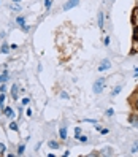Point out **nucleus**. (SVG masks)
Listing matches in <instances>:
<instances>
[{
    "mask_svg": "<svg viewBox=\"0 0 138 157\" xmlns=\"http://www.w3.org/2000/svg\"><path fill=\"white\" fill-rule=\"evenodd\" d=\"M130 152H132V154H137V152H138V140H137V141L132 145V148H130Z\"/></svg>",
    "mask_w": 138,
    "mask_h": 157,
    "instance_id": "6",
    "label": "nucleus"
},
{
    "mask_svg": "<svg viewBox=\"0 0 138 157\" xmlns=\"http://www.w3.org/2000/svg\"><path fill=\"white\" fill-rule=\"evenodd\" d=\"M103 86H105V80H97L94 83V92L95 94H100L103 91Z\"/></svg>",
    "mask_w": 138,
    "mask_h": 157,
    "instance_id": "1",
    "label": "nucleus"
},
{
    "mask_svg": "<svg viewBox=\"0 0 138 157\" xmlns=\"http://www.w3.org/2000/svg\"><path fill=\"white\" fill-rule=\"evenodd\" d=\"M121 89H122V87H121V86H118V87H116V89H114V91L111 92V94H113V95H118V94H119V92H121Z\"/></svg>",
    "mask_w": 138,
    "mask_h": 157,
    "instance_id": "14",
    "label": "nucleus"
},
{
    "mask_svg": "<svg viewBox=\"0 0 138 157\" xmlns=\"http://www.w3.org/2000/svg\"><path fill=\"white\" fill-rule=\"evenodd\" d=\"M61 97H62V99H68V94H67V92H61Z\"/></svg>",
    "mask_w": 138,
    "mask_h": 157,
    "instance_id": "24",
    "label": "nucleus"
},
{
    "mask_svg": "<svg viewBox=\"0 0 138 157\" xmlns=\"http://www.w3.org/2000/svg\"><path fill=\"white\" fill-rule=\"evenodd\" d=\"M5 116H8V118H15V111H13L11 108H5Z\"/></svg>",
    "mask_w": 138,
    "mask_h": 157,
    "instance_id": "5",
    "label": "nucleus"
},
{
    "mask_svg": "<svg viewBox=\"0 0 138 157\" xmlns=\"http://www.w3.org/2000/svg\"><path fill=\"white\" fill-rule=\"evenodd\" d=\"M8 51H10V49H8V45H3V46H2V53H5V54H7Z\"/></svg>",
    "mask_w": 138,
    "mask_h": 157,
    "instance_id": "19",
    "label": "nucleus"
},
{
    "mask_svg": "<svg viewBox=\"0 0 138 157\" xmlns=\"http://www.w3.org/2000/svg\"><path fill=\"white\" fill-rule=\"evenodd\" d=\"M18 24H21L22 27H24V18H22V16H19V18H18Z\"/></svg>",
    "mask_w": 138,
    "mask_h": 157,
    "instance_id": "17",
    "label": "nucleus"
},
{
    "mask_svg": "<svg viewBox=\"0 0 138 157\" xmlns=\"http://www.w3.org/2000/svg\"><path fill=\"white\" fill-rule=\"evenodd\" d=\"M10 129H13V130H18V124H16V122H11V124H10Z\"/></svg>",
    "mask_w": 138,
    "mask_h": 157,
    "instance_id": "20",
    "label": "nucleus"
},
{
    "mask_svg": "<svg viewBox=\"0 0 138 157\" xmlns=\"http://www.w3.org/2000/svg\"><path fill=\"white\" fill-rule=\"evenodd\" d=\"M78 3H80V0H68L65 5H64L62 10H64V11H68V10H72V8H75Z\"/></svg>",
    "mask_w": 138,
    "mask_h": 157,
    "instance_id": "2",
    "label": "nucleus"
},
{
    "mask_svg": "<svg viewBox=\"0 0 138 157\" xmlns=\"http://www.w3.org/2000/svg\"><path fill=\"white\" fill-rule=\"evenodd\" d=\"M11 92H13V97H18V86H11Z\"/></svg>",
    "mask_w": 138,
    "mask_h": 157,
    "instance_id": "10",
    "label": "nucleus"
},
{
    "mask_svg": "<svg viewBox=\"0 0 138 157\" xmlns=\"http://www.w3.org/2000/svg\"><path fill=\"white\" fill-rule=\"evenodd\" d=\"M132 38H133V41H138V27L137 26L133 27V37Z\"/></svg>",
    "mask_w": 138,
    "mask_h": 157,
    "instance_id": "8",
    "label": "nucleus"
},
{
    "mask_svg": "<svg viewBox=\"0 0 138 157\" xmlns=\"http://www.w3.org/2000/svg\"><path fill=\"white\" fill-rule=\"evenodd\" d=\"M8 80V73H3L2 76H0V83H3V81H7Z\"/></svg>",
    "mask_w": 138,
    "mask_h": 157,
    "instance_id": "13",
    "label": "nucleus"
},
{
    "mask_svg": "<svg viewBox=\"0 0 138 157\" xmlns=\"http://www.w3.org/2000/svg\"><path fill=\"white\" fill-rule=\"evenodd\" d=\"M59 135H61L62 140H65V138H67V129H65V127H62L61 130H59Z\"/></svg>",
    "mask_w": 138,
    "mask_h": 157,
    "instance_id": "7",
    "label": "nucleus"
},
{
    "mask_svg": "<svg viewBox=\"0 0 138 157\" xmlns=\"http://www.w3.org/2000/svg\"><path fill=\"white\" fill-rule=\"evenodd\" d=\"M105 45H110V37H105Z\"/></svg>",
    "mask_w": 138,
    "mask_h": 157,
    "instance_id": "25",
    "label": "nucleus"
},
{
    "mask_svg": "<svg viewBox=\"0 0 138 157\" xmlns=\"http://www.w3.org/2000/svg\"><path fill=\"white\" fill-rule=\"evenodd\" d=\"M129 121H130V124H132L133 127H137V129H138V114H130Z\"/></svg>",
    "mask_w": 138,
    "mask_h": 157,
    "instance_id": "4",
    "label": "nucleus"
},
{
    "mask_svg": "<svg viewBox=\"0 0 138 157\" xmlns=\"http://www.w3.org/2000/svg\"><path fill=\"white\" fill-rule=\"evenodd\" d=\"M105 114H107V116H113V114H114V110L110 108V110H107V113H105Z\"/></svg>",
    "mask_w": 138,
    "mask_h": 157,
    "instance_id": "16",
    "label": "nucleus"
},
{
    "mask_svg": "<svg viewBox=\"0 0 138 157\" xmlns=\"http://www.w3.org/2000/svg\"><path fill=\"white\" fill-rule=\"evenodd\" d=\"M3 152H5V145L0 143V154H3Z\"/></svg>",
    "mask_w": 138,
    "mask_h": 157,
    "instance_id": "21",
    "label": "nucleus"
},
{
    "mask_svg": "<svg viewBox=\"0 0 138 157\" xmlns=\"http://www.w3.org/2000/svg\"><path fill=\"white\" fill-rule=\"evenodd\" d=\"M76 138H78L80 141H83V143H84V141H87V137H84V135H78Z\"/></svg>",
    "mask_w": 138,
    "mask_h": 157,
    "instance_id": "15",
    "label": "nucleus"
},
{
    "mask_svg": "<svg viewBox=\"0 0 138 157\" xmlns=\"http://www.w3.org/2000/svg\"><path fill=\"white\" fill-rule=\"evenodd\" d=\"M133 107H135V110H137V111H138V97H137V99H135V102H133Z\"/></svg>",
    "mask_w": 138,
    "mask_h": 157,
    "instance_id": "23",
    "label": "nucleus"
},
{
    "mask_svg": "<svg viewBox=\"0 0 138 157\" xmlns=\"http://www.w3.org/2000/svg\"><path fill=\"white\" fill-rule=\"evenodd\" d=\"M45 7H46V10H49V7H51V0H45Z\"/></svg>",
    "mask_w": 138,
    "mask_h": 157,
    "instance_id": "18",
    "label": "nucleus"
},
{
    "mask_svg": "<svg viewBox=\"0 0 138 157\" xmlns=\"http://www.w3.org/2000/svg\"><path fill=\"white\" fill-rule=\"evenodd\" d=\"M99 26L103 27V13H102V11L99 13Z\"/></svg>",
    "mask_w": 138,
    "mask_h": 157,
    "instance_id": "9",
    "label": "nucleus"
},
{
    "mask_svg": "<svg viewBox=\"0 0 138 157\" xmlns=\"http://www.w3.org/2000/svg\"><path fill=\"white\" fill-rule=\"evenodd\" d=\"M110 67H111V62H110V61H103L99 65V72H105V70H108Z\"/></svg>",
    "mask_w": 138,
    "mask_h": 157,
    "instance_id": "3",
    "label": "nucleus"
},
{
    "mask_svg": "<svg viewBox=\"0 0 138 157\" xmlns=\"http://www.w3.org/2000/svg\"><path fill=\"white\" fill-rule=\"evenodd\" d=\"M13 2H15V3H19V2H21V0H13Z\"/></svg>",
    "mask_w": 138,
    "mask_h": 157,
    "instance_id": "26",
    "label": "nucleus"
},
{
    "mask_svg": "<svg viewBox=\"0 0 138 157\" xmlns=\"http://www.w3.org/2000/svg\"><path fill=\"white\" fill-rule=\"evenodd\" d=\"M24 151H26V146H24V145H21V146H19V149H18V154H19V156H21V154H24Z\"/></svg>",
    "mask_w": 138,
    "mask_h": 157,
    "instance_id": "12",
    "label": "nucleus"
},
{
    "mask_svg": "<svg viewBox=\"0 0 138 157\" xmlns=\"http://www.w3.org/2000/svg\"><path fill=\"white\" fill-rule=\"evenodd\" d=\"M29 102H30V99H24V100H22V107H26V105H29Z\"/></svg>",
    "mask_w": 138,
    "mask_h": 157,
    "instance_id": "22",
    "label": "nucleus"
},
{
    "mask_svg": "<svg viewBox=\"0 0 138 157\" xmlns=\"http://www.w3.org/2000/svg\"><path fill=\"white\" fill-rule=\"evenodd\" d=\"M135 73H137V75H138V68H135Z\"/></svg>",
    "mask_w": 138,
    "mask_h": 157,
    "instance_id": "27",
    "label": "nucleus"
},
{
    "mask_svg": "<svg viewBox=\"0 0 138 157\" xmlns=\"http://www.w3.org/2000/svg\"><path fill=\"white\" fill-rule=\"evenodd\" d=\"M49 148H53V149H57V148H59V145H57L56 141H49Z\"/></svg>",
    "mask_w": 138,
    "mask_h": 157,
    "instance_id": "11",
    "label": "nucleus"
}]
</instances>
